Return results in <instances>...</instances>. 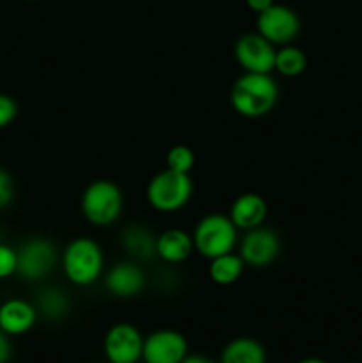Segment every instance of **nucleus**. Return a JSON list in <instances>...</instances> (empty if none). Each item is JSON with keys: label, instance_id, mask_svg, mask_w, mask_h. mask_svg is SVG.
I'll return each instance as SVG.
<instances>
[{"label": "nucleus", "instance_id": "1", "mask_svg": "<svg viewBox=\"0 0 362 363\" xmlns=\"http://www.w3.org/2000/svg\"><path fill=\"white\" fill-rule=\"evenodd\" d=\"M279 85L270 73H243L231 87V106L247 119H259L273 110Z\"/></svg>", "mask_w": 362, "mask_h": 363}, {"label": "nucleus", "instance_id": "2", "mask_svg": "<svg viewBox=\"0 0 362 363\" xmlns=\"http://www.w3.org/2000/svg\"><path fill=\"white\" fill-rule=\"evenodd\" d=\"M60 266L73 286L89 287L98 282L105 272V254L92 238H75L62 250Z\"/></svg>", "mask_w": 362, "mask_h": 363}, {"label": "nucleus", "instance_id": "3", "mask_svg": "<svg viewBox=\"0 0 362 363\" xmlns=\"http://www.w3.org/2000/svg\"><path fill=\"white\" fill-rule=\"evenodd\" d=\"M82 215L91 225L110 227L123 215L124 197L114 181L96 179L82 194Z\"/></svg>", "mask_w": 362, "mask_h": 363}, {"label": "nucleus", "instance_id": "4", "mask_svg": "<svg viewBox=\"0 0 362 363\" xmlns=\"http://www.w3.org/2000/svg\"><path fill=\"white\" fill-rule=\"evenodd\" d=\"M194 194V181L190 174L174 172L165 169L151 177L146 188L149 206L158 213H177L190 202Z\"/></svg>", "mask_w": 362, "mask_h": 363}, {"label": "nucleus", "instance_id": "5", "mask_svg": "<svg viewBox=\"0 0 362 363\" xmlns=\"http://www.w3.org/2000/svg\"><path fill=\"white\" fill-rule=\"evenodd\" d=\"M192 240L197 254L206 259H215L234 252L238 243V229L229 216L212 213L199 220L192 233Z\"/></svg>", "mask_w": 362, "mask_h": 363}, {"label": "nucleus", "instance_id": "6", "mask_svg": "<svg viewBox=\"0 0 362 363\" xmlns=\"http://www.w3.org/2000/svg\"><path fill=\"white\" fill-rule=\"evenodd\" d=\"M16 275L27 282L46 279L59 262V252L48 238H31L18 248Z\"/></svg>", "mask_w": 362, "mask_h": 363}, {"label": "nucleus", "instance_id": "7", "mask_svg": "<svg viewBox=\"0 0 362 363\" xmlns=\"http://www.w3.org/2000/svg\"><path fill=\"white\" fill-rule=\"evenodd\" d=\"M144 337L137 326L117 323L110 326L103 339V353L110 363H138L142 360Z\"/></svg>", "mask_w": 362, "mask_h": 363}, {"label": "nucleus", "instance_id": "8", "mask_svg": "<svg viewBox=\"0 0 362 363\" xmlns=\"http://www.w3.org/2000/svg\"><path fill=\"white\" fill-rule=\"evenodd\" d=\"M300 18L293 9L273 4L266 11L258 14V32L272 45L286 46L300 34Z\"/></svg>", "mask_w": 362, "mask_h": 363}, {"label": "nucleus", "instance_id": "9", "mask_svg": "<svg viewBox=\"0 0 362 363\" xmlns=\"http://www.w3.org/2000/svg\"><path fill=\"white\" fill-rule=\"evenodd\" d=\"M275 45L259 32H248L238 38L234 57L245 73H272L275 69Z\"/></svg>", "mask_w": 362, "mask_h": 363}, {"label": "nucleus", "instance_id": "10", "mask_svg": "<svg viewBox=\"0 0 362 363\" xmlns=\"http://www.w3.org/2000/svg\"><path fill=\"white\" fill-rule=\"evenodd\" d=\"M280 254V238L270 227H256L245 230V236L240 241V257L245 266L252 268H266L272 264Z\"/></svg>", "mask_w": 362, "mask_h": 363}, {"label": "nucleus", "instance_id": "11", "mask_svg": "<svg viewBox=\"0 0 362 363\" xmlns=\"http://www.w3.org/2000/svg\"><path fill=\"white\" fill-rule=\"evenodd\" d=\"M187 357L188 342L176 330H156L144 337V363H181Z\"/></svg>", "mask_w": 362, "mask_h": 363}, {"label": "nucleus", "instance_id": "12", "mask_svg": "<svg viewBox=\"0 0 362 363\" xmlns=\"http://www.w3.org/2000/svg\"><path fill=\"white\" fill-rule=\"evenodd\" d=\"M105 289L112 296L130 300L138 296L146 287V273L135 261L116 262L103 277Z\"/></svg>", "mask_w": 362, "mask_h": 363}, {"label": "nucleus", "instance_id": "13", "mask_svg": "<svg viewBox=\"0 0 362 363\" xmlns=\"http://www.w3.org/2000/svg\"><path fill=\"white\" fill-rule=\"evenodd\" d=\"M38 311L35 305L20 298H11L0 305V330L9 337L23 335L31 332L38 323Z\"/></svg>", "mask_w": 362, "mask_h": 363}, {"label": "nucleus", "instance_id": "14", "mask_svg": "<svg viewBox=\"0 0 362 363\" xmlns=\"http://www.w3.org/2000/svg\"><path fill=\"white\" fill-rule=\"evenodd\" d=\"M268 216V204L259 194H241L231 204L229 218L238 230L261 227Z\"/></svg>", "mask_w": 362, "mask_h": 363}, {"label": "nucleus", "instance_id": "15", "mask_svg": "<svg viewBox=\"0 0 362 363\" xmlns=\"http://www.w3.org/2000/svg\"><path fill=\"white\" fill-rule=\"evenodd\" d=\"M192 234L181 229H167L156 236V257L167 264H181L194 254Z\"/></svg>", "mask_w": 362, "mask_h": 363}, {"label": "nucleus", "instance_id": "16", "mask_svg": "<svg viewBox=\"0 0 362 363\" xmlns=\"http://www.w3.org/2000/svg\"><path fill=\"white\" fill-rule=\"evenodd\" d=\"M121 247L135 262H146L156 257V236L144 225H128L121 233Z\"/></svg>", "mask_w": 362, "mask_h": 363}, {"label": "nucleus", "instance_id": "17", "mask_svg": "<svg viewBox=\"0 0 362 363\" xmlns=\"http://www.w3.org/2000/svg\"><path fill=\"white\" fill-rule=\"evenodd\" d=\"M266 350L252 337H236L224 346L219 363H266Z\"/></svg>", "mask_w": 362, "mask_h": 363}, {"label": "nucleus", "instance_id": "18", "mask_svg": "<svg viewBox=\"0 0 362 363\" xmlns=\"http://www.w3.org/2000/svg\"><path fill=\"white\" fill-rule=\"evenodd\" d=\"M245 269L243 259L240 257V254H234V252H229V254L219 255L215 259H209V279L216 284V286H233L238 280L241 279Z\"/></svg>", "mask_w": 362, "mask_h": 363}, {"label": "nucleus", "instance_id": "19", "mask_svg": "<svg viewBox=\"0 0 362 363\" xmlns=\"http://www.w3.org/2000/svg\"><path fill=\"white\" fill-rule=\"evenodd\" d=\"M35 311L48 321H60L70 314V296L59 287H45L35 298Z\"/></svg>", "mask_w": 362, "mask_h": 363}, {"label": "nucleus", "instance_id": "20", "mask_svg": "<svg viewBox=\"0 0 362 363\" xmlns=\"http://www.w3.org/2000/svg\"><path fill=\"white\" fill-rule=\"evenodd\" d=\"M307 67V55L298 46L286 45L280 46L275 53V69L279 74L286 78H297Z\"/></svg>", "mask_w": 362, "mask_h": 363}, {"label": "nucleus", "instance_id": "21", "mask_svg": "<svg viewBox=\"0 0 362 363\" xmlns=\"http://www.w3.org/2000/svg\"><path fill=\"white\" fill-rule=\"evenodd\" d=\"M167 169L174 170V172L190 174L195 165V155L188 145H174L169 149L165 156Z\"/></svg>", "mask_w": 362, "mask_h": 363}, {"label": "nucleus", "instance_id": "22", "mask_svg": "<svg viewBox=\"0 0 362 363\" xmlns=\"http://www.w3.org/2000/svg\"><path fill=\"white\" fill-rule=\"evenodd\" d=\"M18 252L9 245L0 243V280L16 275Z\"/></svg>", "mask_w": 362, "mask_h": 363}, {"label": "nucleus", "instance_id": "23", "mask_svg": "<svg viewBox=\"0 0 362 363\" xmlns=\"http://www.w3.org/2000/svg\"><path fill=\"white\" fill-rule=\"evenodd\" d=\"M18 116V105L11 96L0 92V130L13 124V121Z\"/></svg>", "mask_w": 362, "mask_h": 363}, {"label": "nucleus", "instance_id": "24", "mask_svg": "<svg viewBox=\"0 0 362 363\" xmlns=\"http://www.w3.org/2000/svg\"><path fill=\"white\" fill-rule=\"evenodd\" d=\"M14 199V183L11 174L0 167V209L7 208Z\"/></svg>", "mask_w": 362, "mask_h": 363}, {"label": "nucleus", "instance_id": "25", "mask_svg": "<svg viewBox=\"0 0 362 363\" xmlns=\"http://www.w3.org/2000/svg\"><path fill=\"white\" fill-rule=\"evenodd\" d=\"M13 357V346H11L9 335L0 330V363H9Z\"/></svg>", "mask_w": 362, "mask_h": 363}, {"label": "nucleus", "instance_id": "26", "mask_svg": "<svg viewBox=\"0 0 362 363\" xmlns=\"http://www.w3.org/2000/svg\"><path fill=\"white\" fill-rule=\"evenodd\" d=\"M245 2H247L248 9L254 11V13H258V14L273 6V0H245Z\"/></svg>", "mask_w": 362, "mask_h": 363}, {"label": "nucleus", "instance_id": "27", "mask_svg": "<svg viewBox=\"0 0 362 363\" xmlns=\"http://www.w3.org/2000/svg\"><path fill=\"white\" fill-rule=\"evenodd\" d=\"M181 363H219V362L212 360V358L204 357V354H190V353H188V357L185 358V360Z\"/></svg>", "mask_w": 362, "mask_h": 363}, {"label": "nucleus", "instance_id": "28", "mask_svg": "<svg viewBox=\"0 0 362 363\" xmlns=\"http://www.w3.org/2000/svg\"><path fill=\"white\" fill-rule=\"evenodd\" d=\"M298 363H327V362L322 360V358H304V360H300Z\"/></svg>", "mask_w": 362, "mask_h": 363}, {"label": "nucleus", "instance_id": "29", "mask_svg": "<svg viewBox=\"0 0 362 363\" xmlns=\"http://www.w3.org/2000/svg\"><path fill=\"white\" fill-rule=\"evenodd\" d=\"M348 363H357V362H348Z\"/></svg>", "mask_w": 362, "mask_h": 363}, {"label": "nucleus", "instance_id": "30", "mask_svg": "<svg viewBox=\"0 0 362 363\" xmlns=\"http://www.w3.org/2000/svg\"><path fill=\"white\" fill-rule=\"evenodd\" d=\"M138 363H141V362H138Z\"/></svg>", "mask_w": 362, "mask_h": 363}]
</instances>
